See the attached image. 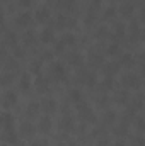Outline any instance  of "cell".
Wrapping results in <instances>:
<instances>
[{
    "label": "cell",
    "mask_w": 145,
    "mask_h": 146,
    "mask_svg": "<svg viewBox=\"0 0 145 146\" xmlns=\"http://www.w3.org/2000/svg\"><path fill=\"white\" fill-rule=\"evenodd\" d=\"M60 127H62V131L65 129V131H72L73 129V117L72 115H65L62 121H60Z\"/></svg>",
    "instance_id": "20"
},
{
    "label": "cell",
    "mask_w": 145,
    "mask_h": 146,
    "mask_svg": "<svg viewBox=\"0 0 145 146\" xmlns=\"http://www.w3.org/2000/svg\"><path fill=\"white\" fill-rule=\"evenodd\" d=\"M14 54H15L17 58H22V56H24V49L19 48V46H14Z\"/></svg>",
    "instance_id": "41"
},
{
    "label": "cell",
    "mask_w": 145,
    "mask_h": 146,
    "mask_svg": "<svg viewBox=\"0 0 145 146\" xmlns=\"http://www.w3.org/2000/svg\"><path fill=\"white\" fill-rule=\"evenodd\" d=\"M5 68H7V72H15V70H17V68H19V65H17V61H15V60H14V58H10V60H9V58H7V63H5Z\"/></svg>",
    "instance_id": "31"
},
{
    "label": "cell",
    "mask_w": 145,
    "mask_h": 146,
    "mask_svg": "<svg viewBox=\"0 0 145 146\" xmlns=\"http://www.w3.org/2000/svg\"><path fill=\"white\" fill-rule=\"evenodd\" d=\"M68 95H70V100H72V102H75V104H79L80 100H84V97H82V92H80V90H77V88H72Z\"/></svg>",
    "instance_id": "28"
},
{
    "label": "cell",
    "mask_w": 145,
    "mask_h": 146,
    "mask_svg": "<svg viewBox=\"0 0 145 146\" xmlns=\"http://www.w3.org/2000/svg\"><path fill=\"white\" fill-rule=\"evenodd\" d=\"M3 58H5V48L2 46L0 48V60H3Z\"/></svg>",
    "instance_id": "49"
},
{
    "label": "cell",
    "mask_w": 145,
    "mask_h": 146,
    "mask_svg": "<svg viewBox=\"0 0 145 146\" xmlns=\"http://www.w3.org/2000/svg\"><path fill=\"white\" fill-rule=\"evenodd\" d=\"M51 119H50V115H43V117H39V121H38V131L39 133H43V134H48L50 131H51Z\"/></svg>",
    "instance_id": "6"
},
{
    "label": "cell",
    "mask_w": 145,
    "mask_h": 146,
    "mask_svg": "<svg viewBox=\"0 0 145 146\" xmlns=\"http://www.w3.org/2000/svg\"><path fill=\"white\" fill-rule=\"evenodd\" d=\"M130 36H132V41H138L140 39V26L137 21H133L130 24Z\"/></svg>",
    "instance_id": "19"
},
{
    "label": "cell",
    "mask_w": 145,
    "mask_h": 146,
    "mask_svg": "<svg viewBox=\"0 0 145 146\" xmlns=\"http://www.w3.org/2000/svg\"><path fill=\"white\" fill-rule=\"evenodd\" d=\"M116 121V112L114 110H108L104 114V124H113Z\"/></svg>",
    "instance_id": "33"
},
{
    "label": "cell",
    "mask_w": 145,
    "mask_h": 146,
    "mask_svg": "<svg viewBox=\"0 0 145 146\" xmlns=\"http://www.w3.org/2000/svg\"><path fill=\"white\" fill-rule=\"evenodd\" d=\"M118 70H119V65H118V63H114V61L106 63V65L103 66V72L106 73V76H113L114 73H118Z\"/></svg>",
    "instance_id": "17"
},
{
    "label": "cell",
    "mask_w": 145,
    "mask_h": 146,
    "mask_svg": "<svg viewBox=\"0 0 145 146\" xmlns=\"http://www.w3.org/2000/svg\"><path fill=\"white\" fill-rule=\"evenodd\" d=\"M135 146H144V138L137 136V138H135Z\"/></svg>",
    "instance_id": "45"
},
{
    "label": "cell",
    "mask_w": 145,
    "mask_h": 146,
    "mask_svg": "<svg viewBox=\"0 0 145 146\" xmlns=\"http://www.w3.org/2000/svg\"><path fill=\"white\" fill-rule=\"evenodd\" d=\"M92 22H94V15H91V14H89V15L85 17V24H92Z\"/></svg>",
    "instance_id": "46"
},
{
    "label": "cell",
    "mask_w": 145,
    "mask_h": 146,
    "mask_svg": "<svg viewBox=\"0 0 145 146\" xmlns=\"http://www.w3.org/2000/svg\"><path fill=\"white\" fill-rule=\"evenodd\" d=\"M34 85H36V88L39 90V92H48V88H50V82H48L44 76H41V75L36 78Z\"/></svg>",
    "instance_id": "16"
},
{
    "label": "cell",
    "mask_w": 145,
    "mask_h": 146,
    "mask_svg": "<svg viewBox=\"0 0 145 146\" xmlns=\"http://www.w3.org/2000/svg\"><path fill=\"white\" fill-rule=\"evenodd\" d=\"M125 31H126V27H125V24H116L114 26V33H113V37L114 39H121V37L125 36Z\"/></svg>",
    "instance_id": "27"
},
{
    "label": "cell",
    "mask_w": 145,
    "mask_h": 146,
    "mask_svg": "<svg viewBox=\"0 0 145 146\" xmlns=\"http://www.w3.org/2000/svg\"><path fill=\"white\" fill-rule=\"evenodd\" d=\"M56 109H58V104L53 97H44L39 102V110H43L44 114H53V112H56Z\"/></svg>",
    "instance_id": "3"
},
{
    "label": "cell",
    "mask_w": 145,
    "mask_h": 146,
    "mask_svg": "<svg viewBox=\"0 0 145 146\" xmlns=\"http://www.w3.org/2000/svg\"><path fill=\"white\" fill-rule=\"evenodd\" d=\"M75 5V0H58V7H63V9H72Z\"/></svg>",
    "instance_id": "35"
},
{
    "label": "cell",
    "mask_w": 145,
    "mask_h": 146,
    "mask_svg": "<svg viewBox=\"0 0 145 146\" xmlns=\"http://www.w3.org/2000/svg\"><path fill=\"white\" fill-rule=\"evenodd\" d=\"M65 48H67V46H65L62 41H58L56 46H55V51H56V53H62V51H65Z\"/></svg>",
    "instance_id": "42"
},
{
    "label": "cell",
    "mask_w": 145,
    "mask_h": 146,
    "mask_svg": "<svg viewBox=\"0 0 145 146\" xmlns=\"http://www.w3.org/2000/svg\"><path fill=\"white\" fill-rule=\"evenodd\" d=\"M137 129H138V131H144V129H145L144 117H137Z\"/></svg>",
    "instance_id": "39"
},
{
    "label": "cell",
    "mask_w": 145,
    "mask_h": 146,
    "mask_svg": "<svg viewBox=\"0 0 145 146\" xmlns=\"http://www.w3.org/2000/svg\"><path fill=\"white\" fill-rule=\"evenodd\" d=\"M65 46H73L75 44V41H77V37H75V34L73 33H65L63 36H62V39H60Z\"/></svg>",
    "instance_id": "24"
},
{
    "label": "cell",
    "mask_w": 145,
    "mask_h": 146,
    "mask_svg": "<svg viewBox=\"0 0 145 146\" xmlns=\"http://www.w3.org/2000/svg\"><path fill=\"white\" fill-rule=\"evenodd\" d=\"M3 44L5 46H10V48H14V46H17V36L14 34V33H5L3 34Z\"/></svg>",
    "instance_id": "18"
},
{
    "label": "cell",
    "mask_w": 145,
    "mask_h": 146,
    "mask_svg": "<svg viewBox=\"0 0 145 146\" xmlns=\"http://www.w3.org/2000/svg\"><path fill=\"white\" fill-rule=\"evenodd\" d=\"M118 65H119V66H126V68H130V66L135 65V56H133L132 53H125V54H121V60H119Z\"/></svg>",
    "instance_id": "12"
},
{
    "label": "cell",
    "mask_w": 145,
    "mask_h": 146,
    "mask_svg": "<svg viewBox=\"0 0 145 146\" xmlns=\"http://www.w3.org/2000/svg\"><path fill=\"white\" fill-rule=\"evenodd\" d=\"M114 134H116V136H126V134H128V117H125V119L114 127Z\"/></svg>",
    "instance_id": "13"
},
{
    "label": "cell",
    "mask_w": 145,
    "mask_h": 146,
    "mask_svg": "<svg viewBox=\"0 0 145 146\" xmlns=\"http://www.w3.org/2000/svg\"><path fill=\"white\" fill-rule=\"evenodd\" d=\"M108 104V97H101L99 99V106H106Z\"/></svg>",
    "instance_id": "48"
},
{
    "label": "cell",
    "mask_w": 145,
    "mask_h": 146,
    "mask_svg": "<svg viewBox=\"0 0 145 146\" xmlns=\"http://www.w3.org/2000/svg\"><path fill=\"white\" fill-rule=\"evenodd\" d=\"M113 85H114V80H113V76H106L101 83H99V87L103 88V90H111L113 88Z\"/></svg>",
    "instance_id": "30"
},
{
    "label": "cell",
    "mask_w": 145,
    "mask_h": 146,
    "mask_svg": "<svg viewBox=\"0 0 145 146\" xmlns=\"http://www.w3.org/2000/svg\"><path fill=\"white\" fill-rule=\"evenodd\" d=\"M133 12H135L133 3H130V2L121 3V7H119V14H121L123 17H132V14H133Z\"/></svg>",
    "instance_id": "15"
},
{
    "label": "cell",
    "mask_w": 145,
    "mask_h": 146,
    "mask_svg": "<svg viewBox=\"0 0 145 146\" xmlns=\"http://www.w3.org/2000/svg\"><path fill=\"white\" fill-rule=\"evenodd\" d=\"M12 80H14V73L7 72V73H3V75H0V83H2V85L12 83Z\"/></svg>",
    "instance_id": "32"
},
{
    "label": "cell",
    "mask_w": 145,
    "mask_h": 146,
    "mask_svg": "<svg viewBox=\"0 0 145 146\" xmlns=\"http://www.w3.org/2000/svg\"><path fill=\"white\" fill-rule=\"evenodd\" d=\"M108 54L109 56H116V54H119V46H118V44H109L108 46Z\"/></svg>",
    "instance_id": "36"
},
{
    "label": "cell",
    "mask_w": 145,
    "mask_h": 146,
    "mask_svg": "<svg viewBox=\"0 0 145 146\" xmlns=\"http://www.w3.org/2000/svg\"><path fill=\"white\" fill-rule=\"evenodd\" d=\"M51 73L56 80H65L67 78V68L63 66V63H53L51 65Z\"/></svg>",
    "instance_id": "7"
},
{
    "label": "cell",
    "mask_w": 145,
    "mask_h": 146,
    "mask_svg": "<svg viewBox=\"0 0 145 146\" xmlns=\"http://www.w3.org/2000/svg\"><path fill=\"white\" fill-rule=\"evenodd\" d=\"M31 146H48V143H46L44 139H38V141H34Z\"/></svg>",
    "instance_id": "44"
},
{
    "label": "cell",
    "mask_w": 145,
    "mask_h": 146,
    "mask_svg": "<svg viewBox=\"0 0 145 146\" xmlns=\"http://www.w3.org/2000/svg\"><path fill=\"white\" fill-rule=\"evenodd\" d=\"M15 104H17V94L12 92V90L5 92L3 97H2V106H3L5 109H10V107H14Z\"/></svg>",
    "instance_id": "5"
},
{
    "label": "cell",
    "mask_w": 145,
    "mask_h": 146,
    "mask_svg": "<svg viewBox=\"0 0 145 146\" xmlns=\"http://www.w3.org/2000/svg\"><path fill=\"white\" fill-rule=\"evenodd\" d=\"M0 127L3 131H10L14 129V115L9 112H2L0 114Z\"/></svg>",
    "instance_id": "4"
},
{
    "label": "cell",
    "mask_w": 145,
    "mask_h": 146,
    "mask_svg": "<svg viewBox=\"0 0 145 146\" xmlns=\"http://www.w3.org/2000/svg\"><path fill=\"white\" fill-rule=\"evenodd\" d=\"M39 41H41V42H44V44L53 42V41H55V34H53V31H51L50 27L43 29V31H41V34H39Z\"/></svg>",
    "instance_id": "11"
},
{
    "label": "cell",
    "mask_w": 145,
    "mask_h": 146,
    "mask_svg": "<svg viewBox=\"0 0 145 146\" xmlns=\"http://www.w3.org/2000/svg\"><path fill=\"white\" fill-rule=\"evenodd\" d=\"M89 58H91L89 61H91L92 65H101V63H103V56H101V54H97V53H92Z\"/></svg>",
    "instance_id": "34"
},
{
    "label": "cell",
    "mask_w": 145,
    "mask_h": 146,
    "mask_svg": "<svg viewBox=\"0 0 145 146\" xmlns=\"http://www.w3.org/2000/svg\"><path fill=\"white\" fill-rule=\"evenodd\" d=\"M33 2H34V0H19V3H21L22 7H31Z\"/></svg>",
    "instance_id": "43"
},
{
    "label": "cell",
    "mask_w": 145,
    "mask_h": 146,
    "mask_svg": "<svg viewBox=\"0 0 145 146\" xmlns=\"http://www.w3.org/2000/svg\"><path fill=\"white\" fill-rule=\"evenodd\" d=\"M121 85L126 88V90H138L140 87H142V78H140V75H137V73H125L123 76H121Z\"/></svg>",
    "instance_id": "1"
},
{
    "label": "cell",
    "mask_w": 145,
    "mask_h": 146,
    "mask_svg": "<svg viewBox=\"0 0 145 146\" xmlns=\"http://www.w3.org/2000/svg\"><path fill=\"white\" fill-rule=\"evenodd\" d=\"M38 112H39V104L34 102V100H31V102L28 104V107H26V114H28V117H34Z\"/></svg>",
    "instance_id": "22"
},
{
    "label": "cell",
    "mask_w": 145,
    "mask_h": 146,
    "mask_svg": "<svg viewBox=\"0 0 145 146\" xmlns=\"http://www.w3.org/2000/svg\"><path fill=\"white\" fill-rule=\"evenodd\" d=\"M96 36L97 37H108V29L106 27H99L97 33H96Z\"/></svg>",
    "instance_id": "40"
},
{
    "label": "cell",
    "mask_w": 145,
    "mask_h": 146,
    "mask_svg": "<svg viewBox=\"0 0 145 146\" xmlns=\"http://www.w3.org/2000/svg\"><path fill=\"white\" fill-rule=\"evenodd\" d=\"M77 112H79V115H80L84 121H87V122H94V121H96L94 110L91 109V106H89L87 102H84V100H80V102L77 104Z\"/></svg>",
    "instance_id": "2"
},
{
    "label": "cell",
    "mask_w": 145,
    "mask_h": 146,
    "mask_svg": "<svg viewBox=\"0 0 145 146\" xmlns=\"http://www.w3.org/2000/svg\"><path fill=\"white\" fill-rule=\"evenodd\" d=\"M114 99H116L118 104H126V100H128V92H126V90H119V92H116Z\"/></svg>",
    "instance_id": "29"
},
{
    "label": "cell",
    "mask_w": 145,
    "mask_h": 146,
    "mask_svg": "<svg viewBox=\"0 0 145 146\" xmlns=\"http://www.w3.org/2000/svg\"><path fill=\"white\" fill-rule=\"evenodd\" d=\"M97 146H108V139H106V138H101L99 143H97Z\"/></svg>",
    "instance_id": "47"
},
{
    "label": "cell",
    "mask_w": 145,
    "mask_h": 146,
    "mask_svg": "<svg viewBox=\"0 0 145 146\" xmlns=\"http://www.w3.org/2000/svg\"><path fill=\"white\" fill-rule=\"evenodd\" d=\"M19 87H21V90H28V88L31 87V76H29L28 73H24V75L21 76V80H19Z\"/></svg>",
    "instance_id": "26"
},
{
    "label": "cell",
    "mask_w": 145,
    "mask_h": 146,
    "mask_svg": "<svg viewBox=\"0 0 145 146\" xmlns=\"http://www.w3.org/2000/svg\"><path fill=\"white\" fill-rule=\"evenodd\" d=\"M31 21H33V15H31L29 12H21V14H17V17H15V24L21 26V27L29 26Z\"/></svg>",
    "instance_id": "9"
},
{
    "label": "cell",
    "mask_w": 145,
    "mask_h": 146,
    "mask_svg": "<svg viewBox=\"0 0 145 146\" xmlns=\"http://www.w3.org/2000/svg\"><path fill=\"white\" fill-rule=\"evenodd\" d=\"M3 19H5V15H3V12L0 10V24H3Z\"/></svg>",
    "instance_id": "50"
},
{
    "label": "cell",
    "mask_w": 145,
    "mask_h": 146,
    "mask_svg": "<svg viewBox=\"0 0 145 146\" xmlns=\"http://www.w3.org/2000/svg\"><path fill=\"white\" fill-rule=\"evenodd\" d=\"M34 17H36L38 22H46V21L50 19V9H48L46 5H41V7L36 10Z\"/></svg>",
    "instance_id": "10"
},
{
    "label": "cell",
    "mask_w": 145,
    "mask_h": 146,
    "mask_svg": "<svg viewBox=\"0 0 145 146\" xmlns=\"http://www.w3.org/2000/svg\"><path fill=\"white\" fill-rule=\"evenodd\" d=\"M31 70L39 75V72H41V61H33L31 63Z\"/></svg>",
    "instance_id": "38"
},
{
    "label": "cell",
    "mask_w": 145,
    "mask_h": 146,
    "mask_svg": "<svg viewBox=\"0 0 145 146\" xmlns=\"http://www.w3.org/2000/svg\"><path fill=\"white\" fill-rule=\"evenodd\" d=\"M2 139H3L5 143L15 145V143L19 141V136H17V133H15L14 129H10V131H3V134H2Z\"/></svg>",
    "instance_id": "14"
},
{
    "label": "cell",
    "mask_w": 145,
    "mask_h": 146,
    "mask_svg": "<svg viewBox=\"0 0 145 146\" xmlns=\"http://www.w3.org/2000/svg\"><path fill=\"white\" fill-rule=\"evenodd\" d=\"M114 14H116V9H114V7H109V9L104 10V19H111Z\"/></svg>",
    "instance_id": "37"
},
{
    "label": "cell",
    "mask_w": 145,
    "mask_h": 146,
    "mask_svg": "<svg viewBox=\"0 0 145 146\" xmlns=\"http://www.w3.org/2000/svg\"><path fill=\"white\" fill-rule=\"evenodd\" d=\"M19 133H21V136H22V138H31V136L36 133V126H34V124H31L29 121H26V122H22V124H21Z\"/></svg>",
    "instance_id": "8"
},
{
    "label": "cell",
    "mask_w": 145,
    "mask_h": 146,
    "mask_svg": "<svg viewBox=\"0 0 145 146\" xmlns=\"http://www.w3.org/2000/svg\"><path fill=\"white\" fill-rule=\"evenodd\" d=\"M68 63L73 65V66H80V65L84 63V58H82L80 53H72V54L68 56Z\"/></svg>",
    "instance_id": "23"
},
{
    "label": "cell",
    "mask_w": 145,
    "mask_h": 146,
    "mask_svg": "<svg viewBox=\"0 0 145 146\" xmlns=\"http://www.w3.org/2000/svg\"><path fill=\"white\" fill-rule=\"evenodd\" d=\"M58 146H67V143H60Z\"/></svg>",
    "instance_id": "53"
},
{
    "label": "cell",
    "mask_w": 145,
    "mask_h": 146,
    "mask_svg": "<svg viewBox=\"0 0 145 146\" xmlns=\"http://www.w3.org/2000/svg\"><path fill=\"white\" fill-rule=\"evenodd\" d=\"M22 42H24L26 46H31V44H34V42H36V34H34L33 31H28V33H24V36H22Z\"/></svg>",
    "instance_id": "25"
},
{
    "label": "cell",
    "mask_w": 145,
    "mask_h": 146,
    "mask_svg": "<svg viewBox=\"0 0 145 146\" xmlns=\"http://www.w3.org/2000/svg\"><path fill=\"white\" fill-rule=\"evenodd\" d=\"M113 146H126V145H125L123 141H116V143H114V145H113Z\"/></svg>",
    "instance_id": "51"
},
{
    "label": "cell",
    "mask_w": 145,
    "mask_h": 146,
    "mask_svg": "<svg viewBox=\"0 0 145 146\" xmlns=\"http://www.w3.org/2000/svg\"><path fill=\"white\" fill-rule=\"evenodd\" d=\"M67 146H77V145H75L73 141H70V143H67Z\"/></svg>",
    "instance_id": "52"
},
{
    "label": "cell",
    "mask_w": 145,
    "mask_h": 146,
    "mask_svg": "<svg viewBox=\"0 0 145 146\" xmlns=\"http://www.w3.org/2000/svg\"><path fill=\"white\" fill-rule=\"evenodd\" d=\"M73 21L70 17H67V15H58L56 17V27H60V29H63V27H67V26H72Z\"/></svg>",
    "instance_id": "21"
}]
</instances>
